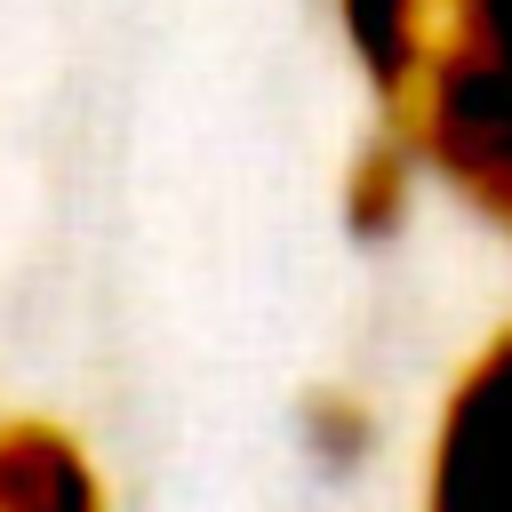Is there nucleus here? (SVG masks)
<instances>
[{"label": "nucleus", "mask_w": 512, "mask_h": 512, "mask_svg": "<svg viewBox=\"0 0 512 512\" xmlns=\"http://www.w3.org/2000/svg\"><path fill=\"white\" fill-rule=\"evenodd\" d=\"M400 200H408V144H376L360 152L352 168V232H392L400 224Z\"/></svg>", "instance_id": "39448f33"}, {"label": "nucleus", "mask_w": 512, "mask_h": 512, "mask_svg": "<svg viewBox=\"0 0 512 512\" xmlns=\"http://www.w3.org/2000/svg\"><path fill=\"white\" fill-rule=\"evenodd\" d=\"M344 16V48L352 64L368 72V88L392 104L424 56V32H432V0H336Z\"/></svg>", "instance_id": "20e7f679"}, {"label": "nucleus", "mask_w": 512, "mask_h": 512, "mask_svg": "<svg viewBox=\"0 0 512 512\" xmlns=\"http://www.w3.org/2000/svg\"><path fill=\"white\" fill-rule=\"evenodd\" d=\"M424 512H512V320L472 352L440 408Z\"/></svg>", "instance_id": "f03ea898"}, {"label": "nucleus", "mask_w": 512, "mask_h": 512, "mask_svg": "<svg viewBox=\"0 0 512 512\" xmlns=\"http://www.w3.org/2000/svg\"><path fill=\"white\" fill-rule=\"evenodd\" d=\"M304 424H312V440H320L328 456H360V448H368V408L344 400V392H320V400L304 408Z\"/></svg>", "instance_id": "423d86ee"}, {"label": "nucleus", "mask_w": 512, "mask_h": 512, "mask_svg": "<svg viewBox=\"0 0 512 512\" xmlns=\"http://www.w3.org/2000/svg\"><path fill=\"white\" fill-rule=\"evenodd\" d=\"M0 512H104L80 440L40 416L0 424Z\"/></svg>", "instance_id": "7ed1b4c3"}, {"label": "nucleus", "mask_w": 512, "mask_h": 512, "mask_svg": "<svg viewBox=\"0 0 512 512\" xmlns=\"http://www.w3.org/2000/svg\"><path fill=\"white\" fill-rule=\"evenodd\" d=\"M392 112L408 160L512 232V0H432L424 56Z\"/></svg>", "instance_id": "f257e3e1"}]
</instances>
